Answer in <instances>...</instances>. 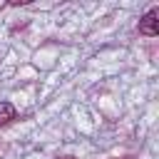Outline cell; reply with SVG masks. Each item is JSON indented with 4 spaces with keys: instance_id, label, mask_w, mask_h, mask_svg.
Returning <instances> with one entry per match:
<instances>
[{
    "instance_id": "cell-1",
    "label": "cell",
    "mask_w": 159,
    "mask_h": 159,
    "mask_svg": "<svg viewBox=\"0 0 159 159\" xmlns=\"http://www.w3.org/2000/svg\"><path fill=\"white\" fill-rule=\"evenodd\" d=\"M159 7H152L142 20H139V32L142 35H147V37H157V32H159Z\"/></svg>"
},
{
    "instance_id": "cell-2",
    "label": "cell",
    "mask_w": 159,
    "mask_h": 159,
    "mask_svg": "<svg viewBox=\"0 0 159 159\" xmlns=\"http://www.w3.org/2000/svg\"><path fill=\"white\" fill-rule=\"evenodd\" d=\"M15 117H17V109H15V104H10V102H0V127L10 124Z\"/></svg>"
}]
</instances>
